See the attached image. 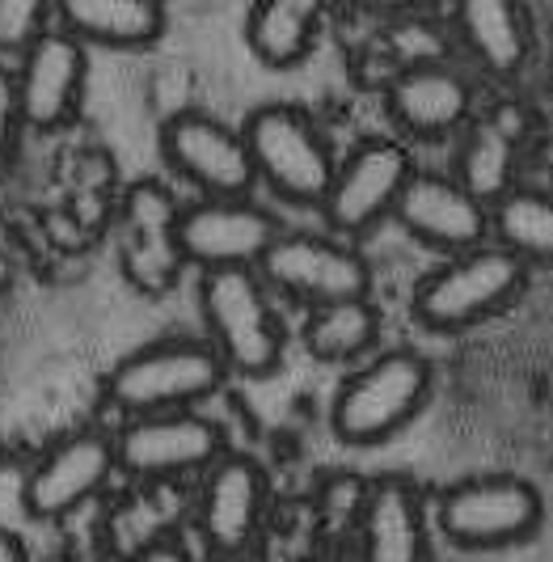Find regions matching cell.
<instances>
[{
  "instance_id": "cell-21",
  "label": "cell",
  "mask_w": 553,
  "mask_h": 562,
  "mask_svg": "<svg viewBox=\"0 0 553 562\" xmlns=\"http://www.w3.org/2000/svg\"><path fill=\"white\" fill-rule=\"evenodd\" d=\"M330 0H253L246 18L249 52L267 68H296L313 56Z\"/></svg>"
},
{
  "instance_id": "cell-11",
  "label": "cell",
  "mask_w": 553,
  "mask_h": 562,
  "mask_svg": "<svg viewBox=\"0 0 553 562\" xmlns=\"http://www.w3.org/2000/svg\"><path fill=\"white\" fill-rule=\"evenodd\" d=\"M119 474L114 436L106 431H72L43 452L22 479V507L34 520H64L93 504L106 482Z\"/></svg>"
},
{
  "instance_id": "cell-25",
  "label": "cell",
  "mask_w": 553,
  "mask_h": 562,
  "mask_svg": "<svg viewBox=\"0 0 553 562\" xmlns=\"http://www.w3.org/2000/svg\"><path fill=\"white\" fill-rule=\"evenodd\" d=\"M52 9L56 0H0V52L18 56L30 38L43 34Z\"/></svg>"
},
{
  "instance_id": "cell-14",
  "label": "cell",
  "mask_w": 553,
  "mask_h": 562,
  "mask_svg": "<svg viewBox=\"0 0 553 562\" xmlns=\"http://www.w3.org/2000/svg\"><path fill=\"white\" fill-rule=\"evenodd\" d=\"M178 199L161 182H139L123 199V221H119V267L123 280L161 296L178 288L187 258L178 250Z\"/></svg>"
},
{
  "instance_id": "cell-15",
  "label": "cell",
  "mask_w": 553,
  "mask_h": 562,
  "mask_svg": "<svg viewBox=\"0 0 553 562\" xmlns=\"http://www.w3.org/2000/svg\"><path fill=\"white\" fill-rule=\"evenodd\" d=\"M18 106H22V123L38 127V132H56L64 123H72L81 111L84 93V43H77L68 30H43L38 38H30L18 52Z\"/></svg>"
},
{
  "instance_id": "cell-20",
  "label": "cell",
  "mask_w": 553,
  "mask_h": 562,
  "mask_svg": "<svg viewBox=\"0 0 553 562\" xmlns=\"http://www.w3.org/2000/svg\"><path fill=\"white\" fill-rule=\"evenodd\" d=\"M59 26L77 43L136 52L166 34V0H56Z\"/></svg>"
},
{
  "instance_id": "cell-29",
  "label": "cell",
  "mask_w": 553,
  "mask_h": 562,
  "mask_svg": "<svg viewBox=\"0 0 553 562\" xmlns=\"http://www.w3.org/2000/svg\"><path fill=\"white\" fill-rule=\"evenodd\" d=\"M0 562H30L26 541L13 533V529H4V525H0Z\"/></svg>"
},
{
  "instance_id": "cell-30",
  "label": "cell",
  "mask_w": 553,
  "mask_h": 562,
  "mask_svg": "<svg viewBox=\"0 0 553 562\" xmlns=\"http://www.w3.org/2000/svg\"><path fill=\"white\" fill-rule=\"evenodd\" d=\"M207 562H253L249 550H237V554H207Z\"/></svg>"
},
{
  "instance_id": "cell-16",
  "label": "cell",
  "mask_w": 553,
  "mask_h": 562,
  "mask_svg": "<svg viewBox=\"0 0 553 562\" xmlns=\"http://www.w3.org/2000/svg\"><path fill=\"white\" fill-rule=\"evenodd\" d=\"M393 221L406 228L418 246L443 254L473 250L490 237L486 203L473 199L452 173H418L415 169L393 203Z\"/></svg>"
},
{
  "instance_id": "cell-27",
  "label": "cell",
  "mask_w": 553,
  "mask_h": 562,
  "mask_svg": "<svg viewBox=\"0 0 553 562\" xmlns=\"http://www.w3.org/2000/svg\"><path fill=\"white\" fill-rule=\"evenodd\" d=\"M127 562H194L178 537H148L127 554Z\"/></svg>"
},
{
  "instance_id": "cell-19",
  "label": "cell",
  "mask_w": 553,
  "mask_h": 562,
  "mask_svg": "<svg viewBox=\"0 0 553 562\" xmlns=\"http://www.w3.org/2000/svg\"><path fill=\"white\" fill-rule=\"evenodd\" d=\"M456 34L470 56L495 77L524 72L532 56V22L524 0H456Z\"/></svg>"
},
{
  "instance_id": "cell-12",
  "label": "cell",
  "mask_w": 553,
  "mask_h": 562,
  "mask_svg": "<svg viewBox=\"0 0 553 562\" xmlns=\"http://www.w3.org/2000/svg\"><path fill=\"white\" fill-rule=\"evenodd\" d=\"M271 507V479L262 461L249 452L224 449L207 470H203V491H199V537L207 541L212 554H237L249 550Z\"/></svg>"
},
{
  "instance_id": "cell-9",
  "label": "cell",
  "mask_w": 553,
  "mask_h": 562,
  "mask_svg": "<svg viewBox=\"0 0 553 562\" xmlns=\"http://www.w3.org/2000/svg\"><path fill=\"white\" fill-rule=\"evenodd\" d=\"M415 173V157L397 140H363L334 166L330 191L317 203L338 237H363L393 216V203Z\"/></svg>"
},
{
  "instance_id": "cell-1",
  "label": "cell",
  "mask_w": 553,
  "mask_h": 562,
  "mask_svg": "<svg viewBox=\"0 0 553 562\" xmlns=\"http://www.w3.org/2000/svg\"><path fill=\"white\" fill-rule=\"evenodd\" d=\"M528 292V267L516 254L482 241L473 250L448 254L410 292V313L422 330L456 335L477 322L507 313Z\"/></svg>"
},
{
  "instance_id": "cell-6",
  "label": "cell",
  "mask_w": 553,
  "mask_h": 562,
  "mask_svg": "<svg viewBox=\"0 0 553 562\" xmlns=\"http://www.w3.org/2000/svg\"><path fill=\"white\" fill-rule=\"evenodd\" d=\"M436 529L456 550H507L520 546L541 529L545 499L541 491L520 474H473V479L448 482L436 495Z\"/></svg>"
},
{
  "instance_id": "cell-10",
  "label": "cell",
  "mask_w": 553,
  "mask_h": 562,
  "mask_svg": "<svg viewBox=\"0 0 553 562\" xmlns=\"http://www.w3.org/2000/svg\"><path fill=\"white\" fill-rule=\"evenodd\" d=\"M283 225L249 195H203L178 212V250L199 271L258 267Z\"/></svg>"
},
{
  "instance_id": "cell-13",
  "label": "cell",
  "mask_w": 553,
  "mask_h": 562,
  "mask_svg": "<svg viewBox=\"0 0 553 562\" xmlns=\"http://www.w3.org/2000/svg\"><path fill=\"white\" fill-rule=\"evenodd\" d=\"M161 157L199 195H249L258 182L241 132L203 111L169 114L161 123Z\"/></svg>"
},
{
  "instance_id": "cell-3",
  "label": "cell",
  "mask_w": 553,
  "mask_h": 562,
  "mask_svg": "<svg viewBox=\"0 0 553 562\" xmlns=\"http://www.w3.org/2000/svg\"><path fill=\"white\" fill-rule=\"evenodd\" d=\"M436 368L410 347H393L356 368L330 402V431L351 449H376L397 436L431 397Z\"/></svg>"
},
{
  "instance_id": "cell-4",
  "label": "cell",
  "mask_w": 553,
  "mask_h": 562,
  "mask_svg": "<svg viewBox=\"0 0 553 562\" xmlns=\"http://www.w3.org/2000/svg\"><path fill=\"white\" fill-rule=\"evenodd\" d=\"M228 368L212 342L199 338H161L123 356L106 376V402L119 415H157L191 411L224 385Z\"/></svg>"
},
{
  "instance_id": "cell-26",
  "label": "cell",
  "mask_w": 553,
  "mask_h": 562,
  "mask_svg": "<svg viewBox=\"0 0 553 562\" xmlns=\"http://www.w3.org/2000/svg\"><path fill=\"white\" fill-rule=\"evenodd\" d=\"M18 132H22V106H18V85H13V72L0 68V169L13 157V144H18Z\"/></svg>"
},
{
  "instance_id": "cell-28",
  "label": "cell",
  "mask_w": 553,
  "mask_h": 562,
  "mask_svg": "<svg viewBox=\"0 0 553 562\" xmlns=\"http://www.w3.org/2000/svg\"><path fill=\"white\" fill-rule=\"evenodd\" d=\"M351 4L363 9V13H381V18L402 22V18H422V13L436 9L440 0H351Z\"/></svg>"
},
{
  "instance_id": "cell-8",
  "label": "cell",
  "mask_w": 553,
  "mask_h": 562,
  "mask_svg": "<svg viewBox=\"0 0 553 562\" xmlns=\"http://www.w3.org/2000/svg\"><path fill=\"white\" fill-rule=\"evenodd\" d=\"M258 276L279 292L313 305L372 296V267L356 246L321 233H279L271 250L258 258Z\"/></svg>"
},
{
  "instance_id": "cell-2",
  "label": "cell",
  "mask_w": 553,
  "mask_h": 562,
  "mask_svg": "<svg viewBox=\"0 0 553 562\" xmlns=\"http://www.w3.org/2000/svg\"><path fill=\"white\" fill-rule=\"evenodd\" d=\"M199 310L207 322V342L216 347L228 372L237 376H271L283 364V322L267 296L258 267H216L203 271Z\"/></svg>"
},
{
  "instance_id": "cell-22",
  "label": "cell",
  "mask_w": 553,
  "mask_h": 562,
  "mask_svg": "<svg viewBox=\"0 0 553 562\" xmlns=\"http://www.w3.org/2000/svg\"><path fill=\"white\" fill-rule=\"evenodd\" d=\"M498 250L516 254L524 267H553V195L537 187H511L486 207Z\"/></svg>"
},
{
  "instance_id": "cell-24",
  "label": "cell",
  "mask_w": 553,
  "mask_h": 562,
  "mask_svg": "<svg viewBox=\"0 0 553 562\" xmlns=\"http://www.w3.org/2000/svg\"><path fill=\"white\" fill-rule=\"evenodd\" d=\"M452 178L473 199H482L486 207L503 191H511L516 187V136H511V127L498 123V119L470 123L465 140L456 148V161H452Z\"/></svg>"
},
{
  "instance_id": "cell-17",
  "label": "cell",
  "mask_w": 553,
  "mask_h": 562,
  "mask_svg": "<svg viewBox=\"0 0 553 562\" xmlns=\"http://www.w3.org/2000/svg\"><path fill=\"white\" fill-rule=\"evenodd\" d=\"M385 111L415 140H448L470 123L473 89L440 59H415L388 81Z\"/></svg>"
},
{
  "instance_id": "cell-23",
  "label": "cell",
  "mask_w": 553,
  "mask_h": 562,
  "mask_svg": "<svg viewBox=\"0 0 553 562\" xmlns=\"http://www.w3.org/2000/svg\"><path fill=\"white\" fill-rule=\"evenodd\" d=\"M381 310L372 296H351V301H330L313 305L305 322V351L321 364H351L368 356L381 342Z\"/></svg>"
},
{
  "instance_id": "cell-18",
  "label": "cell",
  "mask_w": 553,
  "mask_h": 562,
  "mask_svg": "<svg viewBox=\"0 0 553 562\" xmlns=\"http://www.w3.org/2000/svg\"><path fill=\"white\" fill-rule=\"evenodd\" d=\"M356 529L363 562H431L427 495L406 474H381L368 482Z\"/></svg>"
},
{
  "instance_id": "cell-5",
  "label": "cell",
  "mask_w": 553,
  "mask_h": 562,
  "mask_svg": "<svg viewBox=\"0 0 553 562\" xmlns=\"http://www.w3.org/2000/svg\"><path fill=\"white\" fill-rule=\"evenodd\" d=\"M241 140H246L253 178L267 182L283 203L317 207L326 199L338 157L326 132L301 106H287V102L258 106L241 127Z\"/></svg>"
},
{
  "instance_id": "cell-7",
  "label": "cell",
  "mask_w": 553,
  "mask_h": 562,
  "mask_svg": "<svg viewBox=\"0 0 553 562\" xmlns=\"http://www.w3.org/2000/svg\"><path fill=\"white\" fill-rule=\"evenodd\" d=\"M224 452L221 423L194 411H157L136 415L114 436L119 474L139 482H178L203 474Z\"/></svg>"
}]
</instances>
